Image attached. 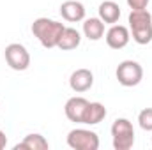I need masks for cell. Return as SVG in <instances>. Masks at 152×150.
<instances>
[{"label": "cell", "instance_id": "2e32d148", "mask_svg": "<svg viewBox=\"0 0 152 150\" xmlns=\"http://www.w3.org/2000/svg\"><path fill=\"white\" fill-rule=\"evenodd\" d=\"M138 124L143 131H152V108H145L138 115Z\"/></svg>", "mask_w": 152, "mask_h": 150}, {"label": "cell", "instance_id": "52a82bcc", "mask_svg": "<svg viewBox=\"0 0 152 150\" xmlns=\"http://www.w3.org/2000/svg\"><path fill=\"white\" fill-rule=\"evenodd\" d=\"M94 85V74L90 69H76L69 78V87L76 94H83L90 90Z\"/></svg>", "mask_w": 152, "mask_h": 150}, {"label": "cell", "instance_id": "4fadbf2b", "mask_svg": "<svg viewBox=\"0 0 152 150\" xmlns=\"http://www.w3.org/2000/svg\"><path fill=\"white\" fill-rule=\"evenodd\" d=\"M99 18L104 21V25H115L120 18V7L113 0H104L99 5Z\"/></svg>", "mask_w": 152, "mask_h": 150}, {"label": "cell", "instance_id": "30bf717a", "mask_svg": "<svg viewBox=\"0 0 152 150\" xmlns=\"http://www.w3.org/2000/svg\"><path fill=\"white\" fill-rule=\"evenodd\" d=\"M60 14L66 21L71 23H78L85 20V5L78 0H66L60 5Z\"/></svg>", "mask_w": 152, "mask_h": 150}, {"label": "cell", "instance_id": "7a4b0ae2", "mask_svg": "<svg viewBox=\"0 0 152 150\" xmlns=\"http://www.w3.org/2000/svg\"><path fill=\"white\" fill-rule=\"evenodd\" d=\"M129 28L134 42L138 44H149L152 41V14L147 9L142 11H131L129 12Z\"/></svg>", "mask_w": 152, "mask_h": 150}, {"label": "cell", "instance_id": "5bb4252c", "mask_svg": "<svg viewBox=\"0 0 152 150\" xmlns=\"http://www.w3.org/2000/svg\"><path fill=\"white\" fill-rule=\"evenodd\" d=\"M83 34L90 41H99L104 36V21L101 18H88L83 21Z\"/></svg>", "mask_w": 152, "mask_h": 150}, {"label": "cell", "instance_id": "ac0fdd59", "mask_svg": "<svg viewBox=\"0 0 152 150\" xmlns=\"http://www.w3.org/2000/svg\"><path fill=\"white\" fill-rule=\"evenodd\" d=\"M5 145H7V136H5V133L0 129V150L5 149Z\"/></svg>", "mask_w": 152, "mask_h": 150}, {"label": "cell", "instance_id": "6da1fadb", "mask_svg": "<svg viewBox=\"0 0 152 150\" xmlns=\"http://www.w3.org/2000/svg\"><path fill=\"white\" fill-rule=\"evenodd\" d=\"M64 23L50 20V18H37L32 23V34L37 37V41L44 48H57L58 39L64 32Z\"/></svg>", "mask_w": 152, "mask_h": 150}, {"label": "cell", "instance_id": "ba28073f", "mask_svg": "<svg viewBox=\"0 0 152 150\" xmlns=\"http://www.w3.org/2000/svg\"><path fill=\"white\" fill-rule=\"evenodd\" d=\"M88 106V101L85 97H71L66 106H64V111H66V117L71 120V122H76V124H83V115H85V110Z\"/></svg>", "mask_w": 152, "mask_h": 150}, {"label": "cell", "instance_id": "8fae6325", "mask_svg": "<svg viewBox=\"0 0 152 150\" xmlns=\"http://www.w3.org/2000/svg\"><path fill=\"white\" fill-rule=\"evenodd\" d=\"M80 42H81L80 32L76 28H73V27H66L64 32H62V36H60V39H58L57 48H60L62 51H71V50H76L80 46Z\"/></svg>", "mask_w": 152, "mask_h": 150}, {"label": "cell", "instance_id": "e0dca14e", "mask_svg": "<svg viewBox=\"0 0 152 150\" xmlns=\"http://www.w3.org/2000/svg\"><path fill=\"white\" fill-rule=\"evenodd\" d=\"M127 5L131 7V11H142V9H147L149 0H127Z\"/></svg>", "mask_w": 152, "mask_h": 150}, {"label": "cell", "instance_id": "8992f818", "mask_svg": "<svg viewBox=\"0 0 152 150\" xmlns=\"http://www.w3.org/2000/svg\"><path fill=\"white\" fill-rule=\"evenodd\" d=\"M67 145L75 150H97L99 136L88 129H73L67 134Z\"/></svg>", "mask_w": 152, "mask_h": 150}, {"label": "cell", "instance_id": "3957f363", "mask_svg": "<svg viewBox=\"0 0 152 150\" xmlns=\"http://www.w3.org/2000/svg\"><path fill=\"white\" fill-rule=\"evenodd\" d=\"M112 140L115 150H129L134 145V129L127 118H117L112 124Z\"/></svg>", "mask_w": 152, "mask_h": 150}, {"label": "cell", "instance_id": "277c9868", "mask_svg": "<svg viewBox=\"0 0 152 150\" xmlns=\"http://www.w3.org/2000/svg\"><path fill=\"white\" fill-rule=\"evenodd\" d=\"M115 76L122 87H136L143 78V69L134 60H124L118 64Z\"/></svg>", "mask_w": 152, "mask_h": 150}, {"label": "cell", "instance_id": "9c48e42d", "mask_svg": "<svg viewBox=\"0 0 152 150\" xmlns=\"http://www.w3.org/2000/svg\"><path fill=\"white\" fill-rule=\"evenodd\" d=\"M129 30L124 25H112V28L106 32V44L112 50H122L129 42Z\"/></svg>", "mask_w": 152, "mask_h": 150}, {"label": "cell", "instance_id": "7c38bea8", "mask_svg": "<svg viewBox=\"0 0 152 150\" xmlns=\"http://www.w3.org/2000/svg\"><path fill=\"white\" fill-rule=\"evenodd\" d=\"M106 117V108L101 103H88L85 115H83V124L87 125H97L99 122H103Z\"/></svg>", "mask_w": 152, "mask_h": 150}, {"label": "cell", "instance_id": "9a60e30c", "mask_svg": "<svg viewBox=\"0 0 152 150\" xmlns=\"http://www.w3.org/2000/svg\"><path fill=\"white\" fill-rule=\"evenodd\" d=\"M50 143L44 136L41 134H28L25 136V140L21 143H18L14 150H48Z\"/></svg>", "mask_w": 152, "mask_h": 150}, {"label": "cell", "instance_id": "5b68a950", "mask_svg": "<svg viewBox=\"0 0 152 150\" xmlns=\"http://www.w3.org/2000/svg\"><path fill=\"white\" fill-rule=\"evenodd\" d=\"M4 55H5L7 66L14 71H25L30 66V53L20 42H11L9 46H5Z\"/></svg>", "mask_w": 152, "mask_h": 150}]
</instances>
